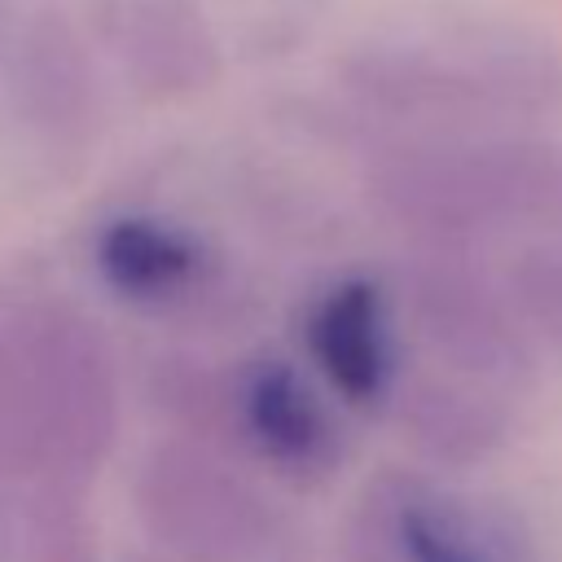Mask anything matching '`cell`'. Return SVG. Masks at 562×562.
Wrapping results in <instances>:
<instances>
[{"label":"cell","instance_id":"cell-11","mask_svg":"<svg viewBox=\"0 0 562 562\" xmlns=\"http://www.w3.org/2000/svg\"><path fill=\"white\" fill-rule=\"evenodd\" d=\"M395 417L413 452L435 465H483L514 439L509 391L461 378L452 369L422 373L395 386Z\"/></svg>","mask_w":562,"mask_h":562},{"label":"cell","instance_id":"cell-9","mask_svg":"<svg viewBox=\"0 0 562 562\" xmlns=\"http://www.w3.org/2000/svg\"><path fill=\"white\" fill-rule=\"evenodd\" d=\"M92 31L145 101H184L224 70V44L202 0H97Z\"/></svg>","mask_w":562,"mask_h":562},{"label":"cell","instance_id":"cell-1","mask_svg":"<svg viewBox=\"0 0 562 562\" xmlns=\"http://www.w3.org/2000/svg\"><path fill=\"white\" fill-rule=\"evenodd\" d=\"M119 435L101 329L61 299L0 303V479L88 492Z\"/></svg>","mask_w":562,"mask_h":562},{"label":"cell","instance_id":"cell-14","mask_svg":"<svg viewBox=\"0 0 562 562\" xmlns=\"http://www.w3.org/2000/svg\"><path fill=\"white\" fill-rule=\"evenodd\" d=\"M505 285L540 356L562 360V237H527L505 268Z\"/></svg>","mask_w":562,"mask_h":562},{"label":"cell","instance_id":"cell-3","mask_svg":"<svg viewBox=\"0 0 562 562\" xmlns=\"http://www.w3.org/2000/svg\"><path fill=\"white\" fill-rule=\"evenodd\" d=\"M136 509L162 549L198 562H307L299 522L224 457L158 443L136 465Z\"/></svg>","mask_w":562,"mask_h":562},{"label":"cell","instance_id":"cell-15","mask_svg":"<svg viewBox=\"0 0 562 562\" xmlns=\"http://www.w3.org/2000/svg\"><path fill=\"white\" fill-rule=\"evenodd\" d=\"M127 562H198V558H184V553H176V549H149V553H140V558H127Z\"/></svg>","mask_w":562,"mask_h":562},{"label":"cell","instance_id":"cell-10","mask_svg":"<svg viewBox=\"0 0 562 562\" xmlns=\"http://www.w3.org/2000/svg\"><path fill=\"white\" fill-rule=\"evenodd\" d=\"M303 342L325 386L351 408H382L400 386L391 294L369 272L329 281L303 321Z\"/></svg>","mask_w":562,"mask_h":562},{"label":"cell","instance_id":"cell-2","mask_svg":"<svg viewBox=\"0 0 562 562\" xmlns=\"http://www.w3.org/2000/svg\"><path fill=\"white\" fill-rule=\"evenodd\" d=\"M364 189L417 246L562 237V140L540 132L404 136L373 154Z\"/></svg>","mask_w":562,"mask_h":562},{"label":"cell","instance_id":"cell-4","mask_svg":"<svg viewBox=\"0 0 562 562\" xmlns=\"http://www.w3.org/2000/svg\"><path fill=\"white\" fill-rule=\"evenodd\" d=\"M338 562H536V540L505 501L461 496L417 470H382L347 514Z\"/></svg>","mask_w":562,"mask_h":562},{"label":"cell","instance_id":"cell-7","mask_svg":"<svg viewBox=\"0 0 562 562\" xmlns=\"http://www.w3.org/2000/svg\"><path fill=\"white\" fill-rule=\"evenodd\" d=\"M4 101L40 162H79L101 132V79L88 40L48 4L31 9L4 53Z\"/></svg>","mask_w":562,"mask_h":562},{"label":"cell","instance_id":"cell-6","mask_svg":"<svg viewBox=\"0 0 562 562\" xmlns=\"http://www.w3.org/2000/svg\"><path fill=\"white\" fill-rule=\"evenodd\" d=\"M338 79L364 114L417 127L422 136H474L509 123L470 53L435 18L422 31L356 44Z\"/></svg>","mask_w":562,"mask_h":562},{"label":"cell","instance_id":"cell-5","mask_svg":"<svg viewBox=\"0 0 562 562\" xmlns=\"http://www.w3.org/2000/svg\"><path fill=\"white\" fill-rule=\"evenodd\" d=\"M400 299L443 369L509 395L536 382L544 356L509 299L505 272H487L474 250L417 246V259L400 277Z\"/></svg>","mask_w":562,"mask_h":562},{"label":"cell","instance_id":"cell-13","mask_svg":"<svg viewBox=\"0 0 562 562\" xmlns=\"http://www.w3.org/2000/svg\"><path fill=\"white\" fill-rule=\"evenodd\" d=\"M435 22L470 53L509 123H540L562 114V53L536 26L479 9L439 13Z\"/></svg>","mask_w":562,"mask_h":562},{"label":"cell","instance_id":"cell-12","mask_svg":"<svg viewBox=\"0 0 562 562\" xmlns=\"http://www.w3.org/2000/svg\"><path fill=\"white\" fill-rule=\"evenodd\" d=\"M101 281L140 307H180L193 303L211 277V250L180 224L158 215H119L97 233L92 246Z\"/></svg>","mask_w":562,"mask_h":562},{"label":"cell","instance_id":"cell-8","mask_svg":"<svg viewBox=\"0 0 562 562\" xmlns=\"http://www.w3.org/2000/svg\"><path fill=\"white\" fill-rule=\"evenodd\" d=\"M224 426L237 443L294 483H321L342 461V430L321 391L285 360L259 356L237 364L220 386Z\"/></svg>","mask_w":562,"mask_h":562}]
</instances>
